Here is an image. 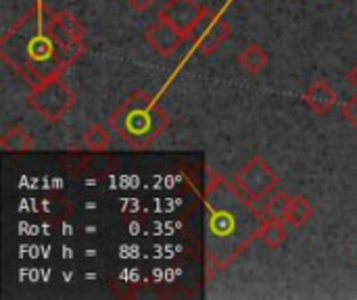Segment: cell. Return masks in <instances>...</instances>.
I'll list each match as a JSON object with an SVG mask.
<instances>
[{
    "instance_id": "cell-1",
    "label": "cell",
    "mask_w": 357,
    "mask_h": 300,
    "mask_svg": "<svg viewBox=\"0 0 357 300\" xmlns=\"http://www.w3.org/2000/svg\"><path fill=\"white\" fill-rule=\"evenodd\" d=\"M86 54V42L69 33L56 15L38 0L0 40V58L29 88L63 77Z\"/></svg>"
},
{
    "instance_id": "cell-2",
    "label": "cell",
    "mask_w": 357,
    "mask_h": 300,
    "mask_svg": "<svg viewBox=\"0 0 357 300\" xmlns=\"http://www.w3.org/2000/svg\"><path fill=\"white\" fill-rule=\"evenodd\" d=\"M234 182L213 175L205 188V257L209 278L226 271L257 238L261 215Z\"/></svg>"
},
{
    "instance_id": "cell-3",
    "label": "cell",
    "mask_w": 357,
    "mask_h": 300,
    "mask_svg": "<svg viewBox=\"0 0 357 300\" xmlns=\"http://www.w3.org/2000/svg\"><path fill=\"white\" fill-rule=\"evenodd\" d=\"M107 123L111 132L117 134L130 146L149 148L165 134L172 123V117L153 94L136 90L111 111Z\"/></svg>"
},
{
    "instance_id": "cell-4",
    "label": "cell",
    "mask_w": 357,
    "mask_h": 300,
    "mask_svg": "<svg viewBox=\"0 0 357 300\" xmlns=\"http://www.w3.org/2000/svg\"><path fill=\"white\" fill-rule=\"evenodd\" d=\"M27 106L46 123H59L73 106H75V92L61 79H50L36 88H29Z\"/></svg>"
},
{
    "instance_id": "cell-5",
    "label": "cell",
    "mask_w": 357,
    "mask_h": 300,
    "mask_svg": "<svg viewBox=\"0 0 357 300\" xmlns=\"http://www.w3.org/2000/svg\"><path fill=\"white\" fill-rule=\"evenodd\" d=\"M234 184L249 200L259 203L268 198L272 192H276L280 177L274 171V167L257 155L241 167V171L234 177Z\"/></svg>"
},
{
    "instance_id": "cell-6",
    "label": "cell",
    "mask_w": 357,
    "mask_h": 300,
    "mask_svg": "<svg viewBox=\"0 0 357 300\" xmlns=\"http://www.w3.org/2000/svg\"><path fill=\"white\" fill-rule=\"evenodd\" d=\"M230 33H232L230 23L226 19H222L215 10L207 8L188 38L192 40V46L197 52L211 56L213 52H218V48L224 46V42L230 38Z\"/></svg>"
},
{
    "instance_id": "cell-7",
    "label": "cell",
    "mask_w": 357,
    "mask_h": 300,
    "mask_svg": "<svg viewBox=\"0 0 357 300\" xmlns=\"http://www.w3.org/2000/svg\"><path fill=\"white\" fill-rule=\"evenodd\" d=\"M207 6H203L199 0H167L159 13L165 21H169L176 29H180L186 38L192 33L195 25L205 15Z\"/></svg>"
},
{
    "instance_id": "cell-8",
    "label": "cell",
    "mask_w": 357,
    "mask_h": 300,
    "mask_svg": "<svg viewBox=\"0 0 357 300\" xmlns=\"http://www.w3.org/2000/svg\"><path fill=\"white\" fill-rule=\"evenodd\" d=\"M144 40L149 42V46L161 54V56H172L180 46L182 42L186 40V35L176 29L169 21H165L163 17H159L146 31H144Z\"/></svg>"
},
{
    "instance_id": "cell-9",
    "label": "cell",
    "mask_w": 357,
    "mask_h": 300,
    "mask_svg": "<svg viewBox=\"0 0 357 300\" xmlns=\"http://www.w3.org/2000/svg\"><path fill=\"white\" fill-rule=\"evenodd\" d=\"M303 102L307 104V109L314 115H328L335 104L339 102V94L335 92V88L331 86V81L326 79H316L310 84V88L303 92Z\"/></svg>"
},
{
    "instance_id": "cell-10",
    "label": "cell",
    "mask_w": 357,
    "mask_h": 300,
    "mask_svg": "<svg viewBox=\"0 0 357 300\" xmlns=\"http://www.w3.org/2000/svg\"><path fill=\"white\" fill-rule=\"evenodd\" d=\"M0 148L4 152H29L36 148V140L29 136V132L25 127L10 125L0 138Z\"/></svg>"
},
{
    "instance_id": "cell-11",
    "label": "cell",
    "mask_w": 357,
    "mask_h": 300,
    "mask_svg": "<svg viewBox=\"0 0 357 300\" xmlns=\"http://www.w3.org/2000/svg\"><path fill=\"white\" fill-rule=\"evenodd\" d=\"M268 63H270V56H268L266 48H264L261 44H257V42L247 44V46L238 52V65H241L247 73H251V75L261 73V71L268 67Z\"/></svg>"
},
{
    "instance_id": "cell-12",
    "label": "cell",
    "mask_w": 357,
    "mask_h": 300,
    "mask_svg": "<svg viewBox=\"0 0 357 300\" xmlns=\"http://www.w3.org/2000/svg\"><path fill=\"white\" fill-rule=\"evenodd\" d=\"M287 238H289V232H287V228H284L282 221L264 219L261 230H259V238H257V240H259L266 248L276 251V248H280V246L287 242Z\"/></svg>"
},
{
    "instance_id": "cell-13",
    "label": "cell",
    "mask_w": 357,
    "mask_h": 300,
    "mask_svg": "<svg viewBox=\"0 0 357 300\" xmlns=\"http://www.w3.org/2000/svg\"><path fill=\"white\" fill-rule=\"evenodd\" d=\"M111 132L100 125V123H92L84 134H82V146L92 150V152H105L111 144Z\"/></svg>"
},
{
    "instance_id": "cell-14",
    "label": "cell",
    "mask_w": 357,
    "mask_h": 300,
    "mask_svg": "<svg viewBox=\"0 0 357 300\" xmlns=\"http://www.w3.org/2000/svg\"><path fill=\"white\" fill-rule=\"evenodd\" d=\"M314 217V207L312 203L297 194V196H291V211H289V223L297 230H301L303 226H307Z\"/></svg>"
},
{
    "instance_id": "cell-15",
    "label": "cell",
    "mask_w": 357,
    "mask_h": 300,
    "mask_svg": "<svg viewBox=\"0 0 357 300\" xmlns=\"http://www.w3.org/2000/svg\"><path fill=\"white\" fill-rule=\"evenodd\" d=\"M289 211H291V196L284 194V192H278L274 194L268 203H266V219H272V221H289Z\"/></svg>"
},
{
    "instance_id": "cell-16",
    "label": "cell",
    "mask_w": 357,
    "mask_h": 300,
    "mask_svg": "<svg viewBox=\"0 0 357 300\" xmlns=\"http://www.w3.org/2000/svg\"><path fill=\"white\" fill-rule=\"evenodd\" d=\"M343 117L354 129H357V94L343 104Z\"/></svg>"
},
{
    "instance_id": "cell-17",
    "label": "cell",
    "mask_w": 357,
    "mask_h": 300,
    "mask_svg": "<svg viewBox=\"0 0 357 300\" xmlns=\"http://www.w3.org/2000/svg\"><path fill=\"white\" fill-rule=\"evenodd\" d=\"M126 2H128V6H130L132 10L142 13V10H146V8H151L157 0H126Z\"/></svg>"
},
{
    "instance_id": "cell-18",
    "label": "cell",
    "mask_w": 357,
    "mask_h": 300,
    "mask_svg": "<svg viewBox=\"0 0 357 300\" xmlns=\"http://www.w3.org/2000/svg\"><path fill=\"white\" fill-rule=\"evenodd\" d=\"M347 81H349V84H351V86L357 90V65H354V67H351V71L347 73Z\"/></svg>"
}]
</instances>
